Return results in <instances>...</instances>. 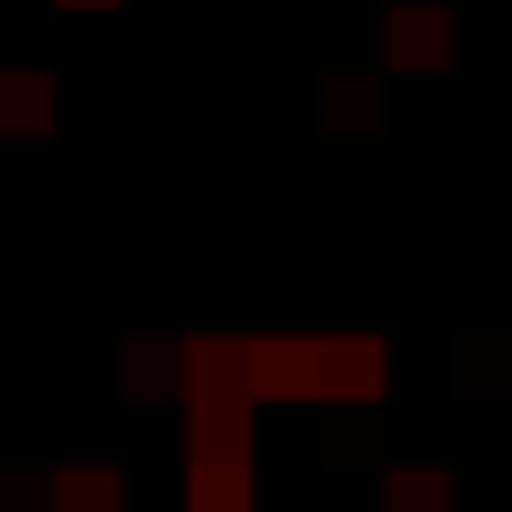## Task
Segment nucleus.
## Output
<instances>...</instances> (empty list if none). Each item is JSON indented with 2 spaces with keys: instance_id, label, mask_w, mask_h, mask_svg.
I'll use <instances>...</instances> for the list:
<instances>
[{
  "instance_id": "obj_1",
  "label": "nucleus",
  "mask_w": 512,
  "mask_h": 512,
  "mask_svg": "<svg viewBox=\"0 0 512 512\" xmlns=\"http://www.w3.org/2000/svg\"><path fill=\"white\" fill-rule=\"evenodd\" d=\"M181 512H262V482H251V402H191Z\"/></svg>"
},
{
  "instance_id": "obj_2",
  "label": "nucleus",
  "mask_w": 512,
  "mask_h": 512,
  "mask_svg": "<svg viewBox=\"0 0 512 512\" xmlns=\"http://www.w3.org/2000/svg\"><path fill=\"white\" fill-rule=\"evenodd\" d=\"M382 382H392V352L372 332L302 342V402H382Z\"/></svg>"
},
{
  "instance_id": "obj_3",
  "label": "nucleus",
  "mask_w": 512,
  "mask_h": 512,
  "mask_svg": "<svg viewBox=\"0 0 512 512\" xmlns=\"http://www.w3.org/2000/svg\"><path fill=\"white\" fill-rule=\"evenodd\" d=\"M452 51H462V21H452V11H432V0H412V11H392V21H382V61H392V71H412V81H432Z\"/></svg>"
},
{
  "instance_id": "obj_4",
  "label": "nucleus",
  "mask_w": 512,
  "mask_h": 512,
  "mask_svg": "<svg viewBox=\"0 0 512 512\" xmlns=\"http://www.w3.org/2000/svg\"><path fill=\"white\" fill-rule=\"evenodd\" d=\"M181 402H262L251 392V342H181Z\"/></svg>"
},
{
  "instance_id": "obj_5",
  "label": "nucleus",
  "mask_w": 512,
  "mask_h": 512,
  "mask_svg": "<svg viewBox=\"0 0 512 512\" xmlns=\"http://www.w3.org/2000/svg\"><path fill=\"white\" fill-rule=\"evenodd\" d=\"M61 121V81L51 71H0V141H41Z\"/></svg>"
},
{
  "instance_id": "obj_6",
  "label": "nucleus",
  "mask_w": 512,
  "mask_h": 512,
  "mask_svg": "<svg viewBox=\"0 0 512 512\" xmlns=\"http://www.w3.org/2000/svg\"><path fill=\"white\" fill-rule=\"evenodd\" d=\"M382 512H462V492L442 462H402V472H382Z\"/></svg>"
},
{
  "instance_id": "obj_7",
  "label": "nucleus",
  "mask_w": 512,
  "mask_h": 512,
  "mask_svg": "<svg viewBox=\"0 0 512 512\" xmlns=\"http://www.w3.org/2000/svg\"><path fill=\"white\" fill-rule=\"evenodd\" d=\"M251 392H262V402H302V342H292V332H262V342H251Z\"/></svg>"
},
{
  "instance_id": "obj_8",
  "label": "nucleus",
  "mask_w": 512,
  "mask_h": 512,
  "mask_svg": "<svg viewBox=\"0 0 512 512\" xmlns=\"http://www.w3.org/2000/svg\"><path fill=\"white\" fill-rule=\"evenodd\" d=\"M51 502H61V512H121V472H111V462H71V472L51 482Z\"/></svg>"
},
{
  "instance_id": "obj_9",
  "label": "nucleus",
  "mask_w": 512,
  "mask_h": 512,
  "mask_svg": "<svg viewBox=\"0 0 512 512\" xmlns=\"http://www.w3.org/2000/svg\"><path fill=\"white\" fill-rule=\"evenodd\" d=\"M171 382H181V352H161V342L121 352V392H171Z\"/></svg>"
},
{
  "instance_id": "obj_10",
  "label": "nucleus",
  "mask_w": 512,
  "mask_h": 512,
  "mask_svg": "<svg viewBox=\"0 0 512 512\" xmlns=\"http://www.w3.org/2000/svg\"><path fill=\"white\" fill-rule=\"evenodd\" d=\"M61 11H81V21H101V11H121V0H61Z\"/></svg>"
}]
</instances>
